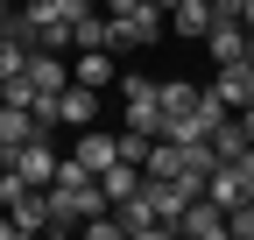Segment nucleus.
<instances>
[{
    "label": "nucleus",
    "mask_w": 254,
    "mask_h": 240,
    "mask_svg": "<svg viewBox=\"0 0 254 240\" xmlns=\"http://www.w3.org/2000/svg\"><path fill=\"white\" fill-rule=\"evenodd\" d=\"M205 198H219L226 212L254 198V148H247V156H226V163H212V177H205Z\"/></svg>",
    "instance_id": "obj_1"
},
{
    "label": "nucleus",
    "mask_w": 254,
    "mask_h": 240,
    "mask_svg": "<svg viewBox=\"0 0 254 240\" xmlns=\"http://www.w3.org/2000/svg\"><path fill=\"white\" fill-rule=\"evenodd\" d=\"M163 28H170V14L155 7V0H127V14H113V50H127V43H163Z\"/></svg>",
    "instance_id": "obj_2"
},
{
    "label": "nucleus",
    "mask_w": 254,
    "mask_h": 240,
    "mask_svg": "<svg viewBox=\"0 0 254 240\" xmlns=\"http://www.w3.org/2000/svg\"><path fill=\"white\" fill-rule=\"evenodd\" d=\"M120 92H127V127H141V134L163 127V85H155V78L127 71V78H120Z\"/></svg>",
    "instance_id": "obj_3"
},
{
    "label": "nucleus",
    "mask_w": 254,
    "mask_h": 240,
    "mask_svg": "<svg viewBox=\"0 0 254 240\" xmlns=\"http://www.w3.org/2000/svg\"><path fill=\"white\" fill-rule=\"evenodd\" d=\"M177 233H184V240H226V205L198 191V198L184 205V219H177Z\"/></svg>",
    "instance_id": "obj_4"
},
{
    "label": "nucleus",
    "mask_w": 254,
    "mask_h": 240,
    "mask_svg": "<svg viewBox=\"0 0 254 240\" xmlns=\"http://www.w3.org/2000/svg\"><path fill=\"white\" fill-rule=\"evenodd\" d=\"M7 163H14V170L28 177V184H36V191H43V184H50V177H57V163H64V156H57V148H50V134H28V141L14 148V156H7Z\"/></svg>",
    "instance_id": "obj_5"
},
{
    "label": "nucleus",
    "mask_w": 254,
    "mask_h": 240,
    "mask_svg": "<svg viewBox=\"0 0 254 240\" xmlns=\"http://www.w3.org/2000/svg\"><path fill=\"white\" fill-rule=\"evenodd\" d=\"M92 120H99V85H64L57 92V127H92Z\"/></svg>",
    "instance_id": "obj_6"
},
{
    "label": "nucleus",
    "mask_w": 254,
    "mask_h": 240,
    "mask_svg": "<svg viewBox=\"0 0 254 240\" xmlns=\"http://www.w3.org/2000/svg\"><path fill=\"white\" fill-rule=\"evenodd\" d=\"M71 156H78V163H85L92 177H99V170H106V163L120 156V134H106L99 120H92V127H78V141H71Z\"/></svg>",
    "instance_id": "obj_7"
},
{
    "label": "nucleus",
    "mask_w": 254,
    "mask_h": 240,
    "mask_svg": "<svg viewBox=\"0 0 254 240\" xmlns=\"http://www.w3.org/2000/svg\"><path fill=\"white\" fill-rule=\"evenodd\" d=\"M113 212H120V233H127V240H163V233H170L163 219H155V205H148V191H134L127 205H113Z\"/></svg>",
    "instance_id": "obj_8"
},
{
    "label": "nucleus",
    "mask_w": 254,
    "mask_h": 240,
    "mask_svg": "<svg viewBox=\"0 0 254 240\" xmlns=\"http://www.w3.org/2000/svg\"><path fill=\"white\" fill-rule=\"evenodd\" d=\"M247 92H254V64H247V57H240V64H219V78H212V99L219 106H247Z\"/></svg>",
    "instance_id": "obj_9"
},
{
    "label": "nucleus",
    "mask_w": 254,
    "mask_h": 240,
    "mask_svg": "<svg viewBox=\"0 0 254 240\" xmlns=\"http://www.w3.org/2000/svg\"><path fill=\"white\" fill-rule=\"evenodd\" d=\"M28 134H43V120L28 113V106H14V99H0V156H14Z\"/></svg>",
    "instance_id": "obj_10"
},
{
    "label": "nucleus",
    "mask_w": 254,
    "mask_h": 240,
    "mask_svg": "<svg viewBox=\"0 0 254 240\" xmlns=\"http://www.w3.org/2000/svg\"><path fill=\"white\" fill-rule=\"evenodd\" d=\"M99 191H106V205H127L141 191V163H127V156H113L106 170H99Z\"/></svg>",
    "instance_id": "obj_11"
},
{
    "label": "nucleus",
    "mask_w": 254,
    "mask_h": 240,
    "mask_svg": "<svg viewBox=\"0 0 254 240\" xmlns=\"http://www.w3.org/2000/svg\"><path fill=\"white\" fill-rule=\"evenodd\" d=\"M170 28H177L184 43H190V36L205 43V28H212V0H177V7H170Z\"/></svg>",
    "instance_id": "obj_12"
},
{
    "label": "nucleus",
    "mask_w": 254,
    "mask_h": 240,
    "mask_svg": "<svg viewBox=\"0 0 254 240\" xmlns=\"http://www.w3.org/2000/svg\"><path fill=\"white\" fill-rule=\"evenodd\" d=\"M7 212H14V233H50V198L43 191H21Z\"/></svg>",
    "instance_id": "obj_13"
},
{
    "label": "nucleus",
    "mask_w": 254,
    "mask_h": 240,
    "mask_svg": "<svg viewBox=\"0 0 254 240\" xmlns=\"http://www.w3.org/2000/svg\"><path fill=\"white\" fill-rule=\"evenodd\" d=\"M71 78H78V85H99V92H106V85H113V50H78Z\"/></svg>",
    "instance_id": "obj_14"
},
{
    "label": "nucleus",
    "mask_w": 254,
    "mask_h": 240,
    "mask_svg": "<svg viewBox=\"0 0 254 240\" xmlns=\"http://www.w3.org/2000/svg\"><path fill=\"white\" fill-rule=\"evenodd\" d=\"M71 50H113V14H85L71 28Z\"/></svg>",
    "instance_id": "obj_15"
},
{
    "label": "nucleus",
    "mask_w": 254,
    "mask_h": 240,
    "mask_svg": "<svg viewBox=\"0 0 254 240\" xmlns=\"http://www.w3.org/2000/svg\"><path fill=\"white\" fill-rule=\"evenodd\" d=\"M177 170H184V148H177V141H148L141 177H177Z\"/></svg>",
    "instance_id": "obj_16"
},
{
    "label": "nucleus",
    "mask_w": 254,
    "mask_h": 240,
    "mask_svg": "<svg viewBox=\"0 0 254 240\" xmlns=\"http://www.w3.org/2000/svg\"><path fill=\"white\" fill-rule=\"evenodd\" d=\"M21 71H28V43L7 28V36H0V85H7V78H21Z\"/></svg>",
    "instance_id": "obj_17"
},
{
    "label": "nucleus",
    "mask_w": 254,
    "mask_h": 240,
    "mask_svg": "<svg viewBox=\"0 0 254 240\" xmlns=\"http://www.w3.org/2000/svg\"><path fill=\"white\" fill-rule=\"evenodd\" d=\"M155 85H163V113H177V106L198 99V85H190V78H155Z\"/></svg>",
    "instance_id": "obj_18"
},
{
    "label": "nucleus",
    "mask_w": 254,
    "mask_h": 240,
    "mask_svg": "<svg viewBox=\"0 0 254 240\" xmlns=\"http://www.w3.org/2000/svg\"><path fill=\"white\" fill-rule=\"evenodd\" d=\"M226 240H254V198L226 212Z\"/></svg>",
    "instance_id": "obj_19"
},
{
    "label": "nucleus",
    "mask_w": 254,
    "mask_h": 240,
    "mask_svg": "<svg viewBox=\"0 0 254 240\" xmlns=\"http://www.w3.org/2000/svg\"><path fill=\"white\" fill-rule=\"evenodd\" d=\"M78 233H92V240H127V233H120V212H99V219H85Z\"/></svg>",
    "instance_id": "obj_20"
},
{
    "label": "nucleus",
    "mask_w": 254,
    "mask_h": 240,
    "mask_svg": "<svg viewBox=\"0 0 254 240\" xmlns=\"http://www.w3.org/2000/svg\"><path fill=\"white\" fill-rule=\"evenodd\" d=\"M240 7L247 0H212V21H240Z\"/></svg>",
    "instance_id": "obj_21"
},
{
    "label": "nucleus",
    "mask_w": 254,
    "mask_h": 240,
    "mask_svg": "<svg viewBox=\"0 0 254 240\" xmlns=\"http://www.w3.org/2000/svg\"><path fill=\"white\" fill-rule=\"evenodd\" d=\"M240 28H247V36H254V0H247V7H240Z\"/></svg>",
    "instance_id": "obj_22"
},
{
    "label": "nucleus",
    "mask_w": 254,
    "mask_h": 240,
    "mask_svg": "<svg viewBox=\"0 0 254 240\" xmlns=\"http://www.w3.org/2000/svg\"><path fill=\"white\" fill-rule=\"evenodd\" d=\"M155 7H163V14H170V7H177V0H155Z\"/></svg>",
    "instance_id": "obj_23"
},
{
    "label": "nucleus",
    "mask_w": 254,
    "mask_h": 240,
    "mask_svg": "<svg viewBox=\"0 0 254 240\" xmlns=\"http://www.w3.org/2000/svg\"><path fill=\"white\" fill-rule=\"evenodd\" d=\"M0 163H7V156H0Z\"/></svg>",
    "instance_id": "obj_24"
}]
</instances>
